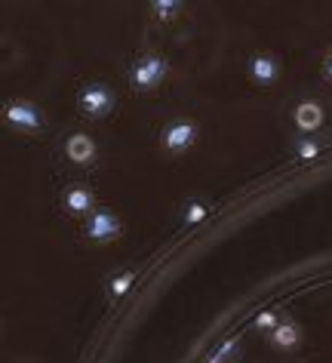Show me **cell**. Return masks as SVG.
Segmentation results:
<instances>
[{"mask_svg": "<svg viewBox=\"0 0 332 363\" xmlns=\"http://www.w3.org/2000/svg\"><path fill=\"white\" fill-rule=\"evenodd\" d=\"M277 323H280V314H277V311H262V314H258L256 320H253V330H258V333H271Z\"/></svg>", "mask_w": 332, "mask_h": 363, "instance_id": "2e32d148", "label": "cell"}, {"mask_svg": "<svg viewBox=\"0 0 332 363\" xmlns=\"http://www.w3.org/2000/svg\"><path fill=\"white\" fill-rule=\"evenodd\" d=\"M132 284H136V271H123V274H118L111 284H108V296H111V298L127 296Z\"/></svg>", "mask_w": 332, "mask_h": 363, "instance_id": "4fadbf2b", "label": "cell"}, {"mask_svg": "<svg viewBox=\"0 0 332 363\" xmlns=\"http://www.w3.org/2000/svg\"><path fill=\"white\" fill-rule=\"evenodd\" d=\"M4 121L13 126V130H25V133H38L43 126V111L38 105L25 102V99H16V102L4 105Z\"/></svg>", "mask_w": 332, "mask_h": 363, "instance_id": "ba28073f", "label": "cell"}, {"mask_svg": "<svg viewBox=\"0 0 332 363\" xmlns=\"http://www.w3.org/2000/svg\"><path fill=\"white\" fill-rule=\"evenodd\" d=\"M166 74H169V62L164 56H157V52H148V56L132 62L130 84H132L136 93H151V89H157L160 84H164Z\"/></svg>", "mask_w": 332, "mask_h": 363, "instance_id": "3957f363", "label": "cell"}, {"mask_svg": "<svg viewBox=\"0 0 332 363\" xmlns=\"http://www.w3.org/2000/svg\"><path fill=\"white\" fill-rule=\"evenodd\" d=\"M206 216H210V206L200 203V201H194V203H188L185 206V213H182V225H200Z\"/></svg>", "mask_w": 332, "mask_h": 363, "instance_id": "9a60e30c", "label": "cell"}, {"mask_svg": "<svg viewBox=\"0 0 332 363\" xmlns=\"http://www.w3.org/2000/svg\"><path fill=\"white\" fill-rule=\"evenodd\" d=\"M151 13H154L160 22H173L176 16L182 13V4H178V0H154V4H151Z\"/></svg>", "mask_w": 332, "mask_h": 363, "instance_id": "7c38bea8", "label": "cell"}, {"mask_svg": "<svg viewBox=\"0 0 332 363\" xmlns=\"http://www.w3.org/2000/svg\"><path fill=\"white\" fill-rule=\"evenodd\" d=\"M84 234H86L89 243H96V247L114 243L123 234V222L111 206H96V210L84 219Z\"/></svg>", "mask_w": 332, "mask_h": 363, "instance_id": "7a4b0ae2", "label": "cell"}, {"mask_svg": "<svg viewBox=\"0 0 332 363\" xmlns=\"http://www.w3.org/2000/svg\"><path fill=\"white\" fill-rule=\"evenodd\" d=\"M246 77L253 80L256 86L268 89L283 77V62L277 59L274 52H256V56L246 59Z\"/></svg>", "mask_w": 332, "mask_h": 363, "instance_id": "52a82bcc", "label": "cell"}, {"mask_svg": "<svg viewBox=\"0 0 332 363\" xmlns=\"http://www.w3.org/2000/svg\"><path fill=\"white\" fill-rule=\"evenodd\" d=\"M302 339H304L302 326L295 323L290 314H280V323L268 333V345H271L274 351H295L302 345Z\"/></svg>", "mask_w": 332, "mask_h": 363, "instance_id": "30bf717a", "label": "cell"}, {"mask_svg": "<svg viewBox=\"0 0 332 363\" xmlns=\"http://www.w3.org/2000/svg\"><path fill=\"white\" fill-rule=\"evenodd\" d=\"M65 157L74 163V167H89L98 157V145L89 133H71L65 139Z\"/></svg>", "mask_w": 332, "mask_h": 363, "instance_id": "9c48e42d", "label": "cell"}, {"mask_svg": "<svg viewBox=\"0 0 332 363\" xmlns=\"http://www.w3.org/2000/svg\"><path fill=\"white\" fill-rule=\"evenodd\" d=\"M114 105H118V93H114L108 84L102 80H89L77 89V111L89 117V121H102L114 111Z\"/></svg>", "mask_w": 332, "mask_h": 363, "instance_id": "6da1fadb", "label": "cell"}, {"mask_svg": "<svg viewBox=\"0 0 332 363\" xmlns=\"http://www.w3.org/2000/svg\"><path fill=\"white\" fill-rule=\"evenodd\" d=\"M292 151H295V157H302V160H314L323 154V139H317V135H295Z\"/></svg>", "mask_w": 332, "mask_h": 363, "instance_id": "8fae6325", "label": "cell"}, {"mask_svg": "<svg viewBox=\"0 0 332 363\" xmlns=\"http://www.w3.org/2000/svg\"><path fill=\"white\" fill-rule=\"evenodd\" d=\"M197 139H200V126L194 121H188V117H176V121H169L164 126V133H160V148L166 154H173V157H178V154L191 151Z\"/></svg>", "mask_w": 332, "mask_h": 363, "instance_id": "277c9868", "label": "cell"}, {"mask_svg": "<svg viewBox=\"0 0 332 363\" xmlns=\"http://www.w3.org/2000/svg\"><path fill=\"white\" fill-rule=\"evenodd\" d=\"M292 126L299 135H317L326 126V108L320 99H302L292 108Z\"/></svg>", "mask_w": 332, "mask_h": 363, "instance_id": "8992f818", "label": "cell"}, {"mask_svg": "<svg viewBox=\"0 0 332 363\" xmlns=\"http://www.w3.org/2000/svg\"><path fill=\"white\" fill-rule=\"evenodd\" d=\"M62 210L74 219H86L89 213L96 210V191L86 182H68L62 188Z\"/></svg>", "mask_w": 332, "mask_h": 363, "instance_id": "5b68a950", "label": "cell"}, {"mask_svg": "<svg viewBox=\"0 0 332 363\" xmlns=\"http://www.w3.org/2000/svg\"><path fill=\"white\" fill-rule=\"evenodd\" d=\"M237 354H240V339H228L219 345V351L210 357V363H234Z\"/></svg>", "mask_w": 332, "mask_h": 363, "instance_id": "5bb4252c", "label": "cell"}, {"mask_svg": "<svg viewBox=\"0 0 332 363\" xmlns=\"http://www.w3.org/2000/svg\"><path fill=\"white\" fill-rule=\"evenodd\" d=\"M320 77L326 80V84H332V47L323 52V62H320Z\"/></svg>", "mask_w": 332, "mask_h": 363, "instance_id": "e0dca14e", "label": "cell"}]
</instances>
